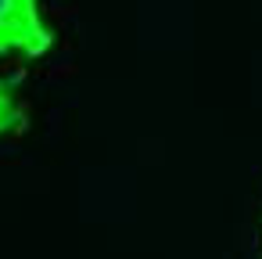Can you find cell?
I'll use <instances>...</instances> for the list:
<instances>
[{"instance_id":"2","label":"cell","mask_w":262,"mask_h":259,"mask_svg":"<svg viewBox=\"0 0 262 259\" xmlns=\"http://www.w3.org/2000/svg\"><path fill=\"white\" fill-rule=\"evenodd\" d=\"M22 126V105L11 79H0V137Z\"/></svg>"},{"instance_id":"1","label":"cell","mask_w":262,"mask_h":259,"mask_svg":"<svg viewBox=\"0 0 262 259\" xmlns=\"http://www.w3.org/2000/svg\"><path fill=\"white\" fill-rule=\"evenodd\" d=\"M54 47V29L40 0H0V54L43 58Z\"/></svg>"}]
</instances>
